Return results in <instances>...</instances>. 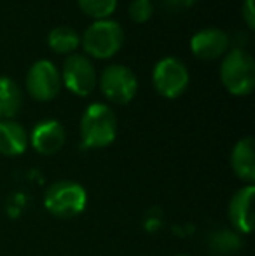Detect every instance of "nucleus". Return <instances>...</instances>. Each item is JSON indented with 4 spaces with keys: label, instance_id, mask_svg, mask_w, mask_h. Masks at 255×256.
I'll return each mask as SVG.
<instances>
[{
    "label": "nucleus",
    "instance_id": "f8f14e48",
    "mask_svg": "<svg viewBox=\"0 0 255 256\" xmlns=\"http://www.w3.org/2000/svg\"><path fill=\"white\" fill-rule=\"evenodd\" d=\"M231 168L241 182L252 185L255 182V145L252 136L239 140L231 154Z\"/></svg>",
    "mask_w": 255,
    "mask_h": 256
},
{
    "label": "nucleus",
    "instance_id": "1a4fd4ad",
    "mask_svg": "<svg viewBox=\"0 0 255 256\" xmlns=\"http://www.w3.org/2000/svg\"><path fill=\"white\" fill-rule=\"evenodd\" d=\"M65 140H67L65 128L55 118L37 122L28 134V143H32L34 150L41 155L58 154L63 148Z\"/></svg>",
    "mask_w": 255,
    "mask_h": 256
},
{
    "label": "nucleus",
    "instance_id": "f257e3e1",
    "mask_svg": "<svg viewBox=\"0 0 255 256\" xmlns=\"http://www.w3.org/2000/svg\"><path fill=\"white\" fill-rule=\"evenodd\" d=\"M79 131L82 148H105L117 136V117L109 104L91 103L82 112Z\"/></svg>",
    "mask_w": 255,
    "mask_h": 256
},
{
    "label": "nucleus",
    "instance_id": "ddd939ff",
    "mask_svg": "<svg viewBox=\"0 0 255 256\" xmlns=\"http://www.w3.org/2000/svg\"><path fill=\"white\" fill-rule=\"evenodd\" d=\"M28 132L16 120H0V154L6 157H18L28 148Z\"/></svg>",
    "mask_w": 255,
    "mask_h": 256
},
{
    "label": "nucleus",
    "instance_id": "a211bd4d",
    "mask_svg": "<svg viewBox=\"0 0 255 256\" xmlns=\"http://www.w3.org/2000/svg\"><path fill=\"white\" fill-rule=\"evenodd\" d=\"M152 12H154V7L150 0H133L128 9L129 18L135 23H145V21H149Z\"/></svg>",
    "mask_w": 255,
    "mask_h": 256
},
{
    "label": "nucleus",
    "instance_id": "4468645a",
    "mask_svg": "<svg viewBox=\"0 0 255 256\" xmlns=\"http://www.w3.org/2000/svg\"><path fill=\"white\" fill-rule=\"evenodd\" d=\"M23 96L18 84L9 77H0V120H9L20 112Z\"/></svg>",
    "mask_w": 255,
    "mask_h": 256
},
{
    "label": "nucleus",
    "instance_id": "9d476101",
    "mask_svg": "<svg viewBox=\"0 0 255 256\" xmlns=\"http://www.w3.org/2000/svg\"><path fill=\"white\" fill-rule=\"evenodd\" d=\"M229 48V37L225 32L218 28H204L192 35L191 38V51L199 60H217L224 56Z\"/></svg>",
    "mask_w": 255,
    "mask_h": 256
},
{
    "label": "nucleus",
    "instance_id": "aec40b11",
    "mask_svg": "<svg viewBox=\"0 0 255 256\" xmlns=\"http://www.w3.org/2000/svg\"><path fill=\"white\" fill-rule=\"evenodd\" d=\"M166 4L171 7H189L194 4V0H166Z\"/></svg>",
    "mask_w": 255,
    "mask_h": 256
},
{
    "label": "nucleus",
    "instance_id": "6ab92c4d",
    "mask_svg": "<svg viewBox=\"0 0 255 256\" xmlns=\"http://www.w3.org/2000/svg\"><path fill=\"white\" fill-rule=\"evenodd\" d=\"M241 16L245 20L246 26L255 28V7H253V0H243L241 4Z\"/></svg>",
    "mask_w": 255,
    "mask_h": 256
},
{
    "label": "nucleus",
    "instance_id": "412c9836",
    "mask_svg": "<svg viewBox=\"0 0 255 256\" xmlns=\"http://www.w3.org/2000/svg\"><path fill=\"white\" fill-rule=\"evenodd\" d=\"M177 256H191V254H177Z\"/></svg>",
    "mask_w": 255,
    "mask_h": 256
},
{
    "label": "nucleus",
    "instance_id": "7ed1b4c3",
    "mask_svg": "<svg viewBox=\"0 0 255 256\" xmlns=\"http://www.w3.org/2000/svg\"><path fill=\"white\" fill-rule=\"evenodd\" d=\"M44 206L56 218H74L88 206V192L72 180H60L49 185L44 194Z\"/></svg>",
    "mask_w": 255,
    "mask_h": 256
},
{
    "label": "nucleus",
    "instance_id": "0eeeda50",
    "mask_svg": "<svg viewBox=\"0 0 255 256\" xmlns=\"http://www.w3.org/2000/svg\"><path fill=\"white\" fill-rule=\"evenodd\" d=\"M27 89L37 102H51L60 94L62 75L56 64L49 60H39L27 74Z\"/></svg>",
    "mask_w": 255,
    "mask_h": 256
},
{
    "label": "nucleus",
    "instance_id": "2eb2a0df",
    "mask_svg": "<svg viewBox=\"0 0 255 256\" xmlns=\"http://www.w3.org/2000/svg\"><path fill=\"white\" fill-rule=\"evenodd\" d=\"M48 46L58 54H74L75 49L81 46V37L70 26H56L49 32Z\"/></svg>",
    "mask_w": 255,
    "mask_h": 256
},
{
    "label": "nucleus",
    "instance_id": "dca6fc26",
    "mask_svg": "<svg viewBox=\"0 0 255 256\" xmlns=\"http://www.w3.org/2000/svg\"><path fill=\"white\" fill-rule=\"evenodd\" d=\"M208 248L217 256H231L241 248V239L232 230H215L208 237Z\"/></svg>",
    "mask_w": 255,
    "mask_h": 256
},
{
    "label": "nucleus",
    "instance_id": "39448f33",
    "mask_svg": "<svg viewBox=\"0 0 255 256\" xmlns=\"http://www.w3.org/2000/svg\"><path fill=\"white\" fill-rule=\"evenodd\" d=\"M152 84L161 96L175 100L185 92L189 86V70L178 58H163L152 72Z\"/></svg>",
    "mask_w": 255,
    "mask_h": 256
},
{
    "label": "nucleus",
    "instance_id": "6e6552de",
    "mask_svg": "<svg viewBox=\"0 0 255 256\" xmlns=\"http://www.w3.org/2000/svg\"><path fill=\"white\" fill-rule=\"evenodd\" d=\"M62 84L70 92L77 96H88L93 92L96 86V72L93 63L88 60V56H82V54H70V56L65 60L63 70H62Z\"/></svg>",
    "mask_w": 255,
    "mask_h": 256
},
{
    "label": "nucleus",
    "instance_id": "20e7f679",
    "mask_svg": "<svg viewBox=\"0 0 255 256\" xmlns=\"http://www.w3.org/2000/svg\"><path fill=\"white\" fill-rule=\"evenodd\" d=\"M124 32L117 21L98 20L89 24L88 30L81 37V44L89 56L96 60H109L116 56L123 48Z\"/></svg>",
    "mask_w": 255,
    "mask_h": 256
},
{
    "label": "nucleus",
    "instance_id": "f3484780",
    "mask_svg": "<svg viewBox=\"0 0 255 256\" xmlns=\"http://www.w3.org/2000/svg\"><path fill=\"white\" fill-rule=\"evenodd\" d=\"M79 7L84 14L98 20H107L116 10L117 0H77Z\"/></svg>",
    "mask_w": 255,
    "mask_h": 256
},
{
    "label": "nucleus",
    "instance_id": "9b49d317",
    "mask_svg": "<svg viewBox=\"0 0 255 256\" xmlns=\"http://www.w3.org/2000/svg\"><path fill=\"white\" fill-rule=\"evenodd\" d=\"M255 196V186L246 185L239 188L238 192L232 196L231 202H229V220H231L232 226L241 234H250L253 226V204Z\"/></svg>",
    "mask_w": 255,
    "mask_h": 256
},
{
    "label": "nucleus",
    "instance_id": "423d86ee",
    "mask_svg": "<svg viewBox=\"0 0 255 256\" xmlns=\"http://www.w3.org/2000/svg\"><path fill=\"white\" fill-rule=\"evenodd\" d=\"M100 89L109 102L128 104L138 92V78L124 64H109L102 72Z\"/></svg>",
    "mask_w": 255,
    "mask_h": 256
},
{
    "label": "nucleus",
    "instance_id": "f03ea898",
    "mask_svg": "<svg viewBox=\"0 0 255 256\" xmlns=\"http://www.w3.org/2000/svg\"><path fill=\"white\" fill-rule=\"evenodd\" d=\"M220 80L234 96H246L255 88V61L243 49H232L220 64Z\"/></svg>",
    "mask_w": 255,
    "mask_h": 256
}]
</instances>
